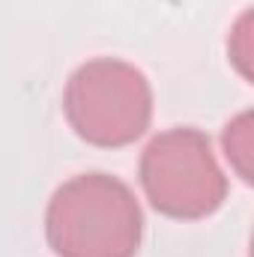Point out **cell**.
<instances>
[{
	"label": "cell",
	"mask_w": 254,
	"mask_h": 257,
	"mask_svg": "<svg viewBox=\"0 0 254 257\" xmlns=\"http://www.w3.org/2000/svg\"><path fill=\"white\" fill-rule=\"evenodd\" d=\"M45 230L60 257H135L144 215L126 183L93 171L54 192Z\"/></svg>",
	"instance_id": "6da1fadb"
},
{
	"label": "cell",
	"mask_w": 254,
	"mask_h": 257,
	"mask_svg": "<svg viewBox=\"0 0 254 257\" xmlns=\"http://www.w3.org/2000/svg\"><path fill=\"white\" fill-rule=\"evenodd\" d=\"M141 183L150 203L171 218H203L227 194V180L197 128L156 135L141 156Z\"/></svg>",
	"instance_id": "3957f363"
},
{
	"label": "cell",
	"mask_w": 254,
	"mask_h": 257,
	"mask_svg": "<svg viewBox=\"0 0 254 257\" xmlns=\"http://www.w3.org/2000/svg\"><path fill=\"white\" fill-rule=\"evenodd\" d=\"M63 111L87 144L126 147L150 126L153 90L147 75L132 63L99 57L72 72Z\"/></svg>",
	"instance_id": "7a4b0ae2"
}]
</instances>
